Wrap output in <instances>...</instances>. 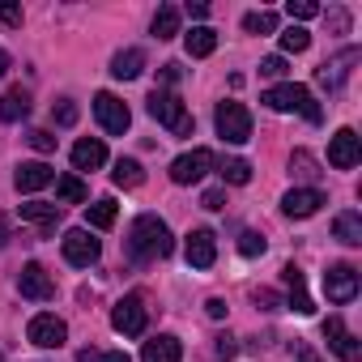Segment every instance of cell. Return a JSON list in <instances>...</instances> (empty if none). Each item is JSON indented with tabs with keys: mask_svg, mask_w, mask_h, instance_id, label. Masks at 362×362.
Returning <instances> with one entry per match:
<instances>
[{
	"mask_svg": "<svg viewBox=\"0 0 362 362\" xmlns=\"http://www.w3.org/2000/svg\"><path fill=\"white\" fill-rule=\"evenodd\" d=\"M170 252H175V239H170L166 222L158 214H141L128 230V256L136 264H145V260H166Z\"/></svg>",
	"mask_w": 362,
	"mask_h": 362,
	"instance_id": "6da1fadb",
	"label": "cell"
},
{
	"mask_svg": "<svg viewBox=\"0 0 362 362\" xmlns=\"http://www.w3.org/2000/svg\"><path fill=\"white\" fill-rule=\"evenodd\" d=\"M260 103H264L269 111H298V115H307L311 124H320V119H324V111H320V103L311 98V90H307V86H294V81L269 86Z\"/></svg>",
	"mask_w": 362,
	"mask_h": 362,
	"instance_id": "7a4b0ae2",
	"label": "cell"
},
{
	"mask_svg": "<svg viewBox=\"0 0 362 362\" xmlns=\"http://www.w3.org/2000/svg\"><path fill=\"white\" fill-rule=\"evenodd\" d=\"M149 115L162 128H170L175 136H192V128H197V119L188 115V107L179 103V94H170V90H153L149 94Z\"/></svg>",
	"mask_w": 362,
	"mask_h": 362,
	"instance_id": "3957f363",
	"label": "cell"
},
{
	"mask_svg": "<svg viewBox=\"0 0 362 362\" xmlns=\"http://www.w3.org/2000/svg\"><path fill=\"white\" fill-rule=\"evenodd\" d=\"M214 124H218V136H222V141H230V145H243V141H252V111H247L243 103H235V98L218 103V115H214Z\"/></svg>",
	"mask_w": 362,
	"mask_h": 362,
	"instance_id": "277c9868",
	"label": "cell"
},
{
	"mask_svg": "<svg viewBox=\"0 0 362 362\" xmlns=\"http://www.w3.org/2000/svg\"><path fill=\"white\" fill-rule=\"evenodd\" d=\"M149 324V311H145V298L141 294H124L115 307H111V328L119 337H141Z\"/></svg>",
	"mask_w": 362,
	"mask_h": 362,
	"instance_id": "5b68a950",
	"label": "cell"
},
{
	"mask_svg": "<svg viewBox=\"0 0 362 362\" xmlns=\"http://www.w3.org/2000/svg\"><path fill=\"white\" fill-rule=\"evenodd\" d=\"M94 115H98L103 132H111V136H124L128 124H132V111H128L111 90H98V94H94Z\"/></svg>",
	"mask_w": 362,
	"mask_h": 362,
	"instance_id": "8992f818",
	"label": "cell"
},
{
	"mask_svg": "<svg viewBox=\"0 0 362 362\" xmlns=\"http://www.w3.org/2000/svg\"><path fill=\"white\" fill-rule=\"evenodd\" d=\"M60 252H64V260L69 264H77V269H90L98 256H103V243L86 230V226H77V230H69L64 239H60Z\"/></svg>",
	"mask_w": 362,
	"mask_h": 362,
	"instance_id": "52a82bcc",
	"label": "cell"
},
{
	"mask_svg": "<svg viewBox=\"0 0 362 362\" xmlns=\"http://www.w3.org/2000/svg\"><path fill=\"white\" fill-rule=\"evenodd\" d=\"M26 337H30V345H39V349H60L64 341H69V324L60 320V315H35L30 324H26Z\"/></svg>",
	"mask_w": 362,
	"mask_h": 362,
	"instance_id": "ba28073f",
	"label": "cell"
},
{
	"mask_svg": "<svg viewBox=\"0 0 362 362\" xmlns=\"http://www.w3.org/2000/svg\"><path fill=\"white\" fill-rule=\"evenodd\" d=\"M324 341H328V349H332L341 362H358V358H362V341L345 328L341 315H328V320H324Z\"/></svg>",
	"mask_w": 362,
	"mask_h": 362,
	"instance_id": "9c48e42d",
	"label": "cell"
},
{
	"mask_svg": "<svg viewBox=\"0 0 362 362\" xmlns=\"http://www.w3.org/2000/svg\"><path fill=\"white\" fill-rule=\"evenodd\" d=\"M214 170V153L209 149H192V153H179L170 162V179L175 184H197V179H205Z\"/></svg>",
	"mask_w": 362,
	"mask_h": 362,
	"instance_id": "30bf717a",
	"label": "cell"
},
{
	"mask_svg": "<svg viewBox=\"0 0 362 362\" xmlns=\"http://www.w3.org/2000/svg\"><path fill=\"white\" fill-rule=\"evenodd\" d=\"M18 290H22V298H35V303H52V298H56V281H52V273H47L39 260H30V264L22 269Z\"/></svg>",
	"mask_w": 362,
	"mask_h": 362,
	"instance_id": "8fae6325",
	"label": "cell"
},
{
	"mask_svg": "<svg viewBox=\"0 0 362 362\" xmlns=\"http://www.w3.org/2000/svg\"><path fill=\"white\" fill-rule=\"evenodd\" d=\"M328 162H332L337 170H354V166L362 162V141H358L354 128H341V132L328 141Z\"/></svg>",
	"mask_w": 362,
	"mask_h": 362,
	"instance_id": "7c38bea8",
	"label": "cell"
},
{
	"mask_svg": "<svg viewBox=\"0 0 362 362\" xmlns=\"http://www.w3.org/2000/svg\"><path fill=\"white\" fill-rule=\"evenodd\" d=\"M324 290H328L332 303H354V298H358V269H354V264H328Z\"/></svg>",
	"mask_w": 362,
	"mask_h": 362,
	"instance_id": "4fadbf2b",
	"label": "cell"
},
{
	"mask_svg": "<svg viewBox=\"0 0 362 362\" xmlns=\"http://www.w3.org/2000/svg\"><path fill=\"white\" fill-rule=\"evenodd\" d=\"M320 205H328L320 188H290L281 197V214L286 218H311V214H320Z\"/></svg>",
	"mask_w": 362,
	"mask_h": 362,
	"instance_id": "5bb4252c",
	"label": "cell"
},
{
	"mask_svg": "<svg viewBox=\"0 0 362 362\" xmlns=\"http://www.w3.org/2000/svg\"><path fill=\"white\" fill-rule=\"evenodd\" d=\"M184 256H188L192 269H214V260H218V239H214V230H192L188 243H184Z\"/></svg>",
	"mask_w": 362,
	"mask_h": 362,
	"instance_id": "9a60e30c",
	"label": "cell"
},
{
	"mask_svg": "<svg viewBox=\"0 0 362 362\" xmlns=\"http://www.w3.org/2000/svg\"><path fill=\"white\" fill-rule=\"evenodd\" d=\"M22 222L39 230V239L56 235V222H60V205H47V201H30L22 205Z\"/></svg>",
	"mask_w": 362,
	"mask_h": 362,
	"instance_id": "2e32d148",
	"label": "cell"
},
{
	"mask_svg": "<svg viewBox=\"0 0 362 362\" xmlns=\"http://www.w3.org/2000/svg\"><path fill=\"white\" fill-rule=\"evenodd\" d=\"M349 64H358V52L349 47V52H341L337 60H324L320 69H315V81L320 86H328V90H341L345 86V77H349Z\"/></svg>",
	"mask_w": 362,
	"mask_h": 362,
	"instance_id": "e0dca14e",
	"label": "cell"
},
{
	"mask_svg": "<svg viewBox=\"0 0 362 362\" xmlns=\"http://www.w3.org/2000/svg\"><path fill=\"white\" fill-rule=\"evenodd\" d=\"M179 358H184V345H179V337H170V332L149 337L145 349H141V362H179Z\"/></svg>",
	"mask_w": 362,
	"mask_h": 362,
	"instance_id": "ac0fdd59",
	"label": "cell"
},
{
	"mask_svg": "<svg viewBox=\"0 0 362 362\" xmlns=\"http://www.w3.org/2000/svg\"><path fill=\"white\" fill-rule=\"evenodd\" d=\"M281 281H286V290H290V307H294L298 315H311V311H315V303H311V294H307L303 269H298V264H286V269H281Z\"/></svg>",
	"mask_w": 362,
	"mask_h": 362,
	"instance_id": "d6986e66",
	"label": "cell"
},
{
	"mask_svg": "<svg viewBox=\"0 0 362 362\" xmlns=\"http://www.w3.org/2000/svg\"><path fill=\"white\" fill-rule=\"evenodd\" d=\"M52 179H56V170L47 162H22L18 175H13V184H18V192H39V188L52 184Z\"/></svg>",
	"mask_w": 362,
	"mask_h": 362,
	"instance_id": "ffe728a7",
	"label": "cell"
},
{
	"mask_svg": "<svg viewBox=\"0 0 362 362\" xmlns=\"http://www.w3.org/2000/svg\"><path fill=\"white\" fill-rule=\"evenodd\" d=\"M107 162V145L98 136H81L73 145V170H98Z\"/></svg>",
	"mask_w": 362,
	"mask_h": 362,
	"instance_id": "44dd1931",
	"label": "cell"
},
{
	"mask_svg": "<svg viewBox=\"0 0 362 362\" xmlns=\"http://www.w3.org/2000/svg\"><path fill=\"white\" fill-rule=\"evenodd\" d=\"M141 73H145V52H141V47L115 52V60H111V77H115V81H136Z\"/></svg>",
	"mask_w": 362,
	"mask_h": 362,
	"instance_id": "7402d4cb",
	"label": "cell"
},
{
	"mask_svg": "<svg viewBox=\"0 0 362 362\" xmlns=\"http://www.w3.org/2000/svg\"><path fill=\"white\" fill-rule=\"evenodd\" d=\"M184 47H188L192 60H205V56L218 52V30H214V26H192V30L184 35Z\"/></svg>",
	"mask_w": 362,
	"mask_h": 362,
	"instance_id": "603a6c76",
	"label": "cell"
},
{
	"mask_svg": "<svg viewBox=\"0 0 362 362\" xmlns=\"http://www.w3.org/2000/svg\"><path fill=\"white\" fill-rule=\"evenodd\" d=\"M26 115H30V94L22 86H13V90L0 94V119H5V124H18Z\"/></svg>",
	"mask_w": 362,
	"mask_h": 362,
	"instance_id": "cb8c5ba5",
	"label": "cell"
},
{
	"mask_svg": "<svg viewBox=\"0 0 362 362\" xmlns=\"http://www.w3.org/2000/svg\"><path fill=\"white\" fill-rule=\"evenodd\" d=\"M86 197H90V188L81 184L77 175H60V179H56V205H60V209H64V205H81Z\"/></svg>",
	"mask_w": 362,
	"mask_h": 362,
	"instance_id": "d4e9b609",
	"label": "cell"
},
{
	"mask_svg": "<svg viewBox=\"0 0 362 362\" xmlns=\"http://www.w3.org/2000/svg\"><path fill=\"white\" fill-rule=\"evenodd\" d=\"M332 235H337L345 247H358V243H362V218H358L354 209L337 214V222H332Z\"/></svg>",
	"mask_w": 362,
	"mask_h": 362,
	"instance_id": "484cf974",
	"label": "cell"
},
{
	"mask_svg": "<svg viewBox=\"0 0 362 362\" xmlns=\"http://www.w3.org/2000/svg\"><path fill=\"white\" fill-rule=\"evenodd\" d=\"M111 179H115V188H141V184H145V170H141L136 158H115Z\"/></svg>",
	"mask_w": 362,
	"mask_h": 362,
	"instance_id": "4316f807",
	"label": "cell"
},
{
	"mask_svg": "<svg viewBox=\"0 0 362 362\" xmlns=\"http://www.w3.org/2000/svg\"><path fill=\"white\" fill-rule=\"evenodd\" d=\"M179 35V9L175 5H162L153 13V39H175Z\"/></svg>",
	"mask_w": 362,
	"mask_h": 362,
	"instance_id": "83f0119b",
	"label": "cell"
},
{
	"mask_svg": "<svg viewBox=\"0 0 362 362\" xmlns=\"http://www.w3.org/2000/svg\"><path fill=\"white\" fill-rule=\"evenodd\" d=\"M86 222H90L94 230H111V226H115V201H94V205H86Z\"/></svg>",
	"mask_w": 362,
	"mask_h": 362,
	"instance_id": "f1b7e54d",
	"label": "cell"
},
{
	"mask_svg": "<svg viewBox=\"0 0 362 362\" xmlns=\"http://www.w3.org/2000/svg\"><path fill=\"white\" fill-rule=\"evenodd\" d=\"M243 30H247V35H273V30H277V13H264V9H260V13H247V18H243Z\"/></svg>",
	"mask_w": 362,
	"mask_h": 362,
	"instance_id": "f546056e",
	"label": "cell"
},
{
	"mask_svg": "<svg viewBox=\"0 0 362 362\" xmlns=\"http://www.w3.org/2000/svg\"><path fill=\"white\" fill-rule=\"evenodd\" d=\"M222 179H226V184H247V179H252V162H243V158L222 162Z\"/></svg>",
	"mask_w": 362,
	"mask_h": 362,
	"instance_id": "4dcf8cb0",
	"label": "cell"
},
{
	"mask_svg": "<svg viewBox=\"0 0 362 362\" xmlns=\"http://www.w3.org/2000/svg\"><path fill=\"white\" fill-rule=\"evenodd\" d=\"M281 47L286 52H307L311 47V35L303 26H290V30H281Z\"/></svg>",
	"mask_w": 362,
	"mask_h": 362,
	"instance_id": "1f68e13d",
	"label": "cell"
},
{
	"mask_svg": "<svg viewBox=\"0 0 362 362\" xmlns=\"http://www.w3.org/2000/svg\"><path fill=\"white\" fill-rule=\"evenodd\" d=\"M290 170L294 175H303V179H315L320 170H315V158L307 153V149H294V158H290Z\"/></svg>",
	"mask_w": 362,
	"mask_h": 362,
	"instance_id": "d6a6232c",
	"label": "cell"
},
{
	"mask_svg": "<svg viewBox=\"0 0 362 362\" xmlns=\"http://www.w3.org/2000/svg\"><path fill=\"white\" fill-rule=\"evenodd\" d=\"M52 119H56L60 128H73V124H77V103H69V98H60V103L52 107Z\"/></svg>",
	"mask_w": 362,
	"mask_h": 362,
	"instance_id": "836d02e7",
	"label": "cell"
},
{
	"mask_svg": "<svg viewBox=\"0 0 362 362\" xmlns=\"http://www.w3.org/2000/svg\"><path fill=\"white\" fill-rule=\"evenodd\" d=\"M290 18L294 22H311V18H320V5L315 0H290Z\"/></svg>",
	"mask_w": 362,
	"mask_h": 362,
	"instance_id": "e575fe53",
	"label": "cell"
},
{
	"mask_svg": "<svg viewBox=\"0 0 362 362\" xmlns=\"http://www.w3.org/2000/svg\"><path fill=\"white\" fill-rule=\"evenodd\" d=\"M0 26L18 30V26H22V5H13V0H0Z\"/></svg>",
	"mask_w": 362,
	"mask_h": 362,
	"instance_id": "d590c367",
	"label": "cell"
},
{
	"mask_svg": "<svg viewBox=\"0 0 362 362\" xmlns=\"http://www.w3.org/2000/svg\"><path fill=\"white\" fill-rule=\"evenodd\" d=\"M26 141H30L39 153H52V149H56V136H52L47 128H30V132H26Z\"/></svg>",
	"mask_w": 362,
	"mask_h": 362,
	"instance_id": "8d00e7d4",
	"label": "cell"
},
{
	"mask_svg": "<svg viewBox=\"0 0 362 362\" xmlns=\"http://www.w3.org/2000/svg\"><path fill=\"white\" fill-rule=\"evenodd\" d=\"M239 252H243V256H264V239H260L256 230H243V235H239Z\"/></svg>",
	"mask_w": 362,
	"mask_h": 362,
	"instance_id": "74e56055",
	"label": "cell"
},
{
	"mask_svg": "<svg viewBox=\"0 0 362 362\" xmlns=\"http://www.w3.org/2000/svg\"><path fill=\"white\" fill-rule=\"evenodd\" d=\"M81 362H132L124 349H107V354H98V349H81Z\"/></svg>",
	"mask_w": 362,
	"mask_h": 362,
	"instance_id": "f35d334b",
	"label": "cell"
},
{
	"mask_svg": "<svg viewBox=\"0 0 362 362\" xmlns=\"http://www.w3.org/2000/svg\"><path fill=\"white\" fill-rule=\"evenodd\" d=\"M201 205H205V209H214V214H218V209H226V188H209V192L201 197Z\"/></svg>",
	"mask_w": 362,
	"mask_h": 362,
	"instance_id": "ab89813d",
	"label": "cell"
},
{
	"mask_svg": "<svg viewBox=\"0 0 362 362\" xmlns=\"http://www.w3.org/2000/svg\"><path fill=\"white\" fill-rule=\"evenodd\" d=\"M260 73L264 77H286V60L281 56H269V60H260Z\"/></svg>",
	"mask_w": 362,
	"mask_h": 362,
	"instance_id": "60d3db41",
	"label": "cell"
},
{
	"mask_svg": "<svg viewBox=\"0 0 362 362\" xmlns=\"http://www.w3.org/2000/svg\"><path fill=\"white\" fill-rule=\"evenodd\" d=\"M235 354H239V345H235V337H230V332H226V337H218V358H222V362H230Z\"/></svg>",
	"mask_w": 362,
	"mask_h": 362,
	"instance_id": "b9f144b4",
	"label": "cell"
},
{
	"mask_svg": "<svg viewBox=\"0 0 362 362\" xmlns=\"http://www.w3.org/2000/svg\"><path fill=\"white\" fill-rule=\"evenodd\" d=\"M252 298H256V303H260V307H264V311H277V307H281V298H277V294H273V290H256V294H252Z\"/></svg>",
	"mask_w": 362,
	"mask_h": 362,
	"instance_id": "7bdbcfd3",
	"label": "cell"
},
{
	"mask_svg": "<svg viewBox=\"0 0 362 362\" xmlns=\"http://www.w3.org/2000/svg\"><path fill=\"white\" fill-rule=\"evenodd\" d=\"M328 22H332V30H337V35H345V30H349V13H345V9H332V13H328Z\"/></svg>",
	"mask_w": 362,
	"mask_h": 362,
	"instance_id": "ee69618b",
	"label": "cell"
},
{
	"mask_svg": "<svg viewBox=\"0 0 362 362\" xmlns=\"http://www.w3.org/2000/svg\"><path fill=\"white\" fill-rule=\"evenodd\" d=\"M205 311H209L214 320H222V315H226V298H209V303H205Z\"/></svg>",
	"mask_w": 362,
	"mask_h": 362,
	"instance_id": "f6af8a7d",
	"label": "cell"
},
{
	"mask_svg": "<svg viewBox=\"0 0 362 362\" xmlns=\"http://www.w3.org/2000/svg\"><path fill=\"white\" fill-rule=\"evenodd\" d=\"M294 362H324V358H320L311 345H298V358H294Z\"/></svg>",
	"mask_w": 362,
	"mask_h": 362,
	"instance_id": "bcb514c9",
	"label": "cell"
},
{
	"mask_svg": "<svg viewBox=\"0 0 362 362\" xmlns=\"http://www.w3.org/2000/svg\"><path fill=\"white\" fill-rule=\"evenodd\" d=\"M162 81L175 86V81H179V64H162Z\"/></svg>",
	"mask_w": 362,
	"mask_h": 362,
	"instance_id": "7dc6e473",
	"label": "cell"
},
{
	"mask_svg": "<svg viewBox=\"0 0 362 362\" xmlns=\"http://www.w3.org/2000/svg\"><path fill=\"white\" fill-rule=\"evenodd\" d=\"M188 13H192L197 22H205V18H209V5H188Z\"/></svg>",
	"mask_w": 362,
	"mask_h": 362,
	"instance_id": "c3c4849f",
	"label": "cell"
},
{
	"mask_svg": "<svg viewBox=\"0 0 362 362\" xmlns=\"http://www.w3.org/2000/svg\"><path fill=\"white\" fill-rule=\"evenodd\" d=\"M5 73H9V52L0 47V77H5Z\"/></svg>",
	"mask_w": 362,
	"mask_h": 362,
	"instance_id": "681fc988",
	"label": "cell"
},
{
	"mask_svg": "<svg viewBox=\"0 0 362 362\" xmlns=\"http://www.w3.org/2000/svg\"><path fill=\"white\" fill-rule=\"evenodd\" d=\"M5 243H9V226H5V222H0V247H5Z\"/></svg>",
	"mask_w": 362,
	"mask_h": 362,
	"instance_id": "f907efd6",
	"label": "cell"
}]
</instances>
